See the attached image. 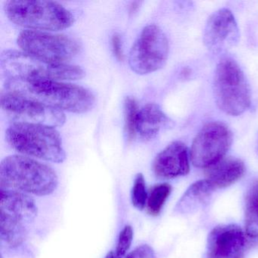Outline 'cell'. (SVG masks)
<instances>
[{
  "instance_id": "1",
  "label": "cell",
  "mask_w": 258,
  "mask_h": 258,
  "mask_svg": "<svg viewBox=\"0 0 258 258\" xmlns=\"http://www.w3.org/2000/svg\"><path fill=\"white\" fill-rule=\"evenodd\" d=\"M6 89L48 106L78 114L90 111L96 102L87 89L56 81H7Z\"/></svg>"
},
{
  "instance_id": "2",
  "label": "cell",
  "mask_w": 258,
  "mask_h": 258,
  "mask_svg": "<svg viewBox=\"0 0 258 258\" xmlns=\"http://www.w3.org/2000/svg\"><path fill=\"white\" fill-rule=\"evenodd\" d=\"M55 170L34 158L11 155L0 164V188L22 191L28 195L46 196L58 187Z\"/></svg>"
},
{
  "instance_id": "3",
  "label": "cell",
  "mask_w": 258,
  "mask_h": 258,
  "mask_svg": "<svg viewBox=\"0 0 258 258\" xmlns=\"http://www.w3.org/2000/svg\"><path fill=\"white\" fill-rule=\"evenodd\" d=\"M6 140L19 153L53 163L66 159L62 140L52 126L13 122L6 132Z\"/></svg>"
},
{
  "instance_id": "4",
  "label": "cell",
  "mask_w": 258,
  "mask_h": 258,
  "mask_svg": "<svg viewBox=\"0 0 258 258\" xmlns=\"http://www.w3.org/2000/svg\"><path fill=\"white\" fill-rule=\"evenodd\" d=\"M0 64L7 81H75L85 75L78 66L49 62L23 51H5L1 55Z\"/></svg>"
},
{
  "instance_id": "5",
  "label": "cell",
  "mask_w": 258,
  "mask_h": 258,
  "mask_svg": "<svg viewBox=\"0 0 258 258\" xmlns=\"http://www.w3.org/2000/svg\"><path fill=\"white\" fill-rule=\"evenodd\" d=\"M5 11L13 23L34 31H61L75 22L70 11L52 1L10 0Z\"/></svg>"
},
{
  "instance_id": "6",
  "label": "cell",
  "mask_w": 258,
  "mask_h": 258,
  "mask_svg": "<svg viewBox=\"0 0 258 258\" xmlns=\"http://www.w3.org/2000/svg\"><path fill=\"white\" fill-rule=\"evenodd\" d=\"M214 93L217 106L229 115H240L250 107L251 95L248 83L241 68L232 58H223L217 64Z\"/></svg>"
},
{
  "instance_id": "7",
  "label": "cell",
  "mask_w": 258,
  "mask_h": 258,
  "mask_svg": "<svg viewBox=\"0 0 258 258\" xmlns=\"http://www.w3.org/2000/svg\"><path fill=\"white\" fill-rule=\"evenodd\" d=\"M17 43L23 52L58 64H66V61L78 55L81 51L78 42L68 36L34 30L21 32Z\"/></svg>"
},
{
  "instance_id": "8",
  "label": "cell",
  "mask_w": 258,
  "mask_h": 258,
  "mask_svg": "<svg viewBox=\"0 0 258 258\" xmlns=\"http://www.w3.org/2000/svg\"><path fill=\"white\" fill-rule=\"evenodd\" d=\"M168 54L169 43L165 34L157 25H148L131 49L130 67L138 75L152 73L164 67Z\"/></svg>"
},
{
  "instance_id": "9",
  "label": "cell",
  "mask_w": 258,
  "mask_h": 258,
  "mask_svg": "<svg viewBox=\"0 0 258 258\" xmlns=\"http://www.w3.org/2000/svg\"><path fill=\"white\" fill-rule=\"evenodd\" d=\"M1 107L14 122L37 123L55 128L62 126L66 120L61 110L7 89L1 93Z\"/></svg>"
},
{
  "instance_id": "10",
  "label": "cell",
  "mask_w": 258,
  "mask_h": 258,
  "mask_svg": "<svg viewBox=\"0 0 258 258\" xmlns=\"http://www.w3.org/2000/svg\"><path fill=\"white\" fill-rule=\"evenodd\" d=\"M232 143V134L220 122L205 125L193 140L190 158L193 165L208 168L223 159Z\"/></svg>"
},
{
  "instance_id": "11",
  "label": "cell",
  "mask_w": 258,
  "mask_h": 258,
  "mask_svg": "<svg viewBox=\"0 0 258 258\" xmlns=\"http://www.w3.org/2000/svg\"><path fill=\"white\" fill-rule=\"evenodd\" d=\"M251 239L239 226H216L208 235V258H244Z\"/></svg>"
},
{
  "instance_id": "12",
  "label": "cell",
  "mask_w": 258,
  "mask_h": 258,
  "mask_svg": "<svg viewBox=\"0 0 258 258\" xmlns=\"http://www.w3.org/2000/svg\"><path fill=\"white\" fill-rule=\"evenodd\" d=\"M239 39V31L235 17L230 10L222 9L208 19L204 31L205 46L214 52L235 46Z\"/></svg>"
},
{
  "instance_id": "13",
  "label": "cell",
  "mask_w": 258,
  "mask_h": 258,
  "mask_svg": "<svg viewBox=\"0 0 258 258\" xmlns=\"http://www.w3.org/2000/svg\"><path fill=\"white\" fill-rule=\"evenodd\" d=\"M189 160L187 146L175 141L161 151L153 162V171L160 179H173L188 174Z\"/></svg>"
},
{
  "instance_id": "14",
  "label": "cell",
  "mask_w": 258,
  "mask_h": 258,
  "mask_svg": "<svg viewBox=\"0 0 258 258\" xmlns=\"http://www.w3.org/2000/svg\"><path fill=\"white\" fill-rule=\"evenodd\" d=\"M0 211L31 225L37 216V206L30 195L14 190L2 189Z\"/></svg>"
},
{
  "instance_id": "15",
  "label": "cell",
  "mask_w": 258,
  "mask_h": 258,
  "mask_svg": "<svg viewBox=\"0 0 258 258\" xmlns=\"http://www.w3.org/2000/svg\"><path fill=\"white\" fill-rule=\"evenodd\" d=\"M245 166L238 158H223L205 170L206 180L215 188H226L241 179Z\"/></svg>"
},
{
  "instance_id": "16",
  "label": "cell",
  "mask_w": 258,
  "mask_h": 258,
  "mask_svg": "<svg viewBox=\"0 0 258 258\" xmlns=\"http://www.w3.org/2000/svg\"><path fill=\"white\" fill-rule=\"evenodd\" d=\"M170 124L171 120L157 104H147L137 114V133L144 140H152Z\"/></svg>"
},
{
  "instance_id": "17",
  "label": "cell",
  "mask_w": 258,
  "mask_h": 258,
  "mask_svg": "<svg viewBox=\"0 0 258 258\" xmlns=\"http://www.w3.org/2000/svg\"><path fill=\"white\" fill-rule=\"evenodd\" d=\"M214 189L206 179L195 182L185 191L178 204L179 211L191 212L192 210L202 206L208 202Z\"/></svg>"
},
{
  "instance_id": "18",
  "label": "cell",
  "mask_w": 258,
  "mask_h": 258,
  "mask_svg": "<svg viewBox=\"0 0 258 258\" xmlns=\"http://www.w3.org/2000/svg\"><path fill=\"white\" fill-rule=\"evenodd\" d=\"M245 232L250 238L258 237V179L250 185L245 197L244 208Z\"/></svg>"
},
{
  "instance_id": "19",
  "label": "cell",
  "mask_w": 258,
  "mask_h": 258,
  "mask_svg": "<svg viewBox=\"0 0 258 258\" xmlns=\"http://www.w3.org/2000/svg\"><path fill=\"white\" fill-rule=\"evenodd\" d=\"M171 191L172 187L167 183L157 184L152 187L149 191L146 205L148 213L151 216L159 215Z\"/></svg>"
},
{
  "instance_id": "20",
  "label": "cell",
  "mask_w": 258,
  "mask_h": 258,
  "mask_svg": "<svg viewBox=\"0 0 258 258\" xmlns=\"http://www.w3.org/2000/svg\"><path fill=\"white\" fill-rule=\"evenodd\" d=\"M138 108L135 99L127 97L125 100V131L128 140L131 141L137 134V118Z\"/></svg>"
},
{
  "instance_id": "21",
  "label": "cell",
  "mask_w": 258,
  "mask_h": 258,
  "mask_svg": "<svg viewBox=\"0 0 258 258\" xmlns=\"http://www.w3.org/2000/svg\"><path fill=\"white\" fill-rule=\"evenodd\" d=\"M148 197L149 194L146 189L144 176L142 173H138L134 179V186L132 188L131 199L133 205L137 209L142 211L147 205Z\"/></svg>"
},
{
  "instance_id": "22",
  "label": "cell",
  "mask_w": 258,
  "mask_h": 258,
  "mask_svg": "<svg viewBox=\"0 0 258 258\" xmlns=\"http://www.w3.org/2000/svg\"><path fill=\"white\" fill-rule=\"evenodd\" d=\"M134 238V231L131 226H126L119 235L117 241V247H116L115 258H123L126 256L132 244Z\"/></svg>"
},
{
  "instance_id": "23",
  "label": "cell",
  "mask_w": 258,
  "mask_h": 258,
  "mask_svg": "<svg viewBox=\"0 0 258 258\" xmlns=\"http://www.w3.org/2000/svg\"><path fill=\"white\" fill-rule=\"evenodd\" d=\"M111 45H112V50L114 52V56L117 58L119 61H123V53L122 49L121 40L120 36L115 34L113 35L111 38Z\"/></svg>"
},
{
  "instance_id": "24",
  "label": "cell",
  "mask_w": 258,
  "mask_h": 258,
  "mask_svg": "<svg viewBox=\"0 0 258 258\" xmlns=\"http://www.w3.org/2000/svg\"><path fill=\"white\" fill-rule=\"evenodd\" d=\"M140 3L139 2H134L133 3L131 7V13H134V12L137 11L138 10L139 7H140Z\"/></svg>"
},
{
  "instance_id": "25",
  "label": "cell",
  "mask_w": 258,
  "mask_h": 258,
  "mask_svg": "<svg viewBox=\"0 0 258 258\" xmlns=\"http://www.w3.org/2000/svg\"><path fill=\"white\" fill-rule=\"evenodd\" d=\"M105 258H115V255H114V252L110 251L109 253L106 255Z\"/></svg>"
}]
</instances>
